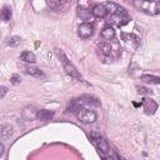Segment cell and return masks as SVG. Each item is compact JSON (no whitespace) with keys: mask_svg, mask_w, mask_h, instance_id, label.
<instances>
[{"mask_svg":"<svg viewBox=\"0 0 160 160\" xmlns=\"http://www.w3.org/2000/svg\"><path fill=\"white\" fill-rule=\"evenodd\" d=\"M55 52H56V55L59 56V59L61 60L65 72H66L68 75L72 76V78H78V79H80V75H79V72H78L76 68H75V66H74V65L68 60V58H66V55L64 54V51H62L61 49H55Z\"/></svg>","mask_w":160,"mask_h":160,"instance_id":"obj_1","label":"cell"},{"mask_svg":"<svg viewBox=\"0 0 160 160\" xmlns=\"http://www.w3.org/2000/svg\"><path fill=\"white\" fill-rule=\"evenodd\" d=\"M76 118L82 124H92L95 122V120L98 119V115L94 110H90V109H81L78 114H76Z\"/></svg>","mask_w":160,"mask_h":160,"instance_id":"obj_2","label":"cell"},{"mask_svg":"<svg viewBox=\"0 0 160 160\" xmlns=\"http://www.w3.org/2000/svg\"><path fill=\"white\" fill-rule=\"evenodd\" d=\"M92 142H94L95 148L99 150V152L102 154L104 158H106V154L110 152V146L106 142V140H104L100 136H98V138H92Z\"/></svg>","mask_w":160,"mask_h":160,"instance_id":"obj_3","label":"cell"},{"mask_svg":"<svg viewBox=\"0 0 160 160\" xmlns=\"http://www.w3.org/2000/svg\"><path fill=\"white\" fill-rule=\"evenodd\" d=\"M38 109L35 108V106H32V105H30V106H25L24 109H22V111H21V116H22V119H25L26 121H34L35 119H38Z\"/></svg>","mask_w":160,"mask_h":160,"instance_id":"obj_4","label":"cell"},{"mask_svg":"<svg viewBox=\"0 0 160 160\" xmlns=\"http://www.w3.org/2000/svg\"><path fill=\"white\" fill-rule=\"evenodd\" d=\"M85 104V100L84 98H80V99H72L69 105H68V112H71V114H78L80 110H81V106Z\"/></svg>","mask_w":160,"mask_h":160,"instance_id":"obj_5","label":"cell"},{"mask_svg":"<svg viewBox=\"0 0 160 160\" xmlns=\"http://www.w3.org/2000/svg\"><path fill=\"white\" fill-rule=\"evenodd\" d=\"M78 34L80 38L82 39H86V38H90L92 35V25L89 24V22H82L79 29H78Z\"/></svg>","mask_w":160,"mask_h":160,"instance_id":"obj_6","label":"cell"},{"mask_svg":"<svg viewBox=\"0 0 160 160\" xmlns=\"http://www.w3.org/2000/svg\"><path fill=\"white\" fill-rule=\"evenodd\" d=\"M142 106H144V110L148 115H152L158 110V104L152 99H145L142 102Z\"/></svg>","mask_w":160,"mask_h":160,"instance_id":"obj_7","label":"cell"},{"mask_svg":"<svg viewBox=\"0 0 160 160\" xmlns=\"http://www.w3.org/2000/svg\"><path fill=\"white\" fill-rule=\"evenodd\" d=\"M66 1L68 0H49L48 5L52 11H60L66 6Z\"/></svg>","mask_w":160,"mask_h":160,"instance_id":"obj_8","label":"cell"},{"mask_svg":"<svg viewBox=\"0 0 160 160\" xmlns=\"http://www.w3.org/2000/svg\"><path fill=\"white\" fill-rule=\"evenodd\" d=\"M108 14V9L105 5L102 4H99V5H95L92 8V15L96 16V18H105Z\"/></svg>","mask_w":160,"mask_h":160,"instance_id":"obj_9","label":"cell"},{"mask_svg":"<svg viewBox=\"0 0 160 160\" xmlns=\"http://www.w3.org/2000/svg\"><path fill=\"white\" fill-rule=\"evenodd\" d=\"M12 128L10 126V125H6V124H4V125H1V128H0V136H1V140H8V139H10V136L12 135Z\"/></svg>","mask_w":160,"mask_h":160,"instance_id":"obj_10","label":"cell"},{"mask_svg":"<svg viewBox=\"0 0 160 160\" xmlns=\"http://www.w3.org/2000/svg\"><path fill=\"white\" fill-rule=\"evenodd\" d=\"M24 71L28 74V75H31V76H35V78H40V76H44V74H42V71L40 70V69H38V68H35V66H30V65H26V66H24Z\"/></svg>","mask_w":160,"mask_h":160,"instance_id":"obj_11","label":"cell"},{"mask_svg":"<svg viewBox=\"0 0 160 160\" xmlns=\"http://www.w3.org/2000/svg\"><path fill=\"white\" fill-rule=\"evenodd\" d=\"M20 60H22L24 62H28V64H32L36 61V58H35L34 52H31V51H22L20 54Z\"/></svg>","mask_w":160,"mask_h":160,"instance_id":"obj_12","label":"cell"},{"mask_svg":"<svg viewBox=\"0 0 160 160\" xmlns=\"http://www.w3.org/2000/svg\"><path fill=\"white\" fill-rule=\"evenodd\" d=\"M100 35H101V38L105 39V40H111V39L115 36V30H114L111 26H105V28L101 30Z\"/></svg>","mask_w":160,"mask_h":160,"instance_id":"obj_13","label":"cell"},{"mask_svg":"<svg viewBox=\"0 0 160 160\" xmlns=\"http://www.w3.org/2000/svg\"><path fill=\"white\" fill-rule=\"evenodd\" d=\"M52 116H54V112H52V111H50V110L41 109V110H39V111H38V119H39V120L48 121V120H50Z\"/></svg>","mask_w":160,"mask_h":160,"instance_id":"obj_14","label":"cell"},{"mask_svg":"<svg viewBox=\"0 0 160 160\" xmlns=\"http://www.w3.org/2000/svg\"><path fill=\"white\" fill-rule=\"evenodd\" d=\"M140 79L144 82H146V84H158V85H160V78L159 76H155V75L145 74V75H141Z\"/></svg>","mask_w":160,"mask_h":160,"instance_id":"obj_15","label":"cell"},{"mask_svg":"<svg viewBox=\"0 0 160 160\" xmlns=\"http://www.w3.org/2000/svg\"><path fill=\"white\" fill-rule=\"evenodd\" d=\"M78 16H79L81 20H84V21L86 22L88 20H90L91 14H90V11H89L88 9H85V8H82V6H79V8H78Z\"/></svg>","mask_w":160,"mask_h":160,"instance_id":"obj_16","label":"cell"},{"mask_svg":"<svg viewBox=\"0 0 160 160\" xmlns=\"http://www.w3.org/2000/svg\"><path fill=\"white\" fill-rule=\"evenodd\" d=\"M1 18H2V20L5 22L10 21V19H11V9L9 6H4L2 8V10H1Z\"/></svg>","mask_w":160,"mask_h":160,"instance_id":"obj_17","label":"cell"},{"mask_svg":"<svg viewBox=\"0 0 160 160\" xmlns=\"http://www.w3.org/2000/svg\"><path fill=\"white\" fill-rule=\"evenodd\" d=\"M98 48H99L100 52L104 54V55H109V54L111 52V46H110V44H108V42H100Z\"/></svg>","mask_w":160,"mask_h":160,"instance_id":"obj_18","label":"cell"},{"mask_svg":"<svg viewBox=\"0 0 160 160\" xmlns=\"http://www.w3.org/2000/svg\"><path fill=\"white\" fill-rule=\"evenodd\" d=\"M8 44L11 48H16V46H19L21 44V39H20V36H10Z\"/></svg>","mask_w":160,"mask_h":160,"instance_id":"obj_19","label":"cell"},{"mask_svg":"<svg viewBox=\"0 0 160 160\" xmlns=\"http://www.w3.org/2000/svg\"><path fill=\"white\" fill-rule=\"evenodd\" d=\"M105 6L108 9V12H110L111 15H114L118 11V9H119V5L118 4H114V2H106Z\"/></svg>","mask_w":160,"mask_h":160,"instance_id":"obj_20","label":"cell"},{"mask_svg":"<svg viewBox=\"0 0 160 160\" xmlns=\"http://www.w3.org/2000/svg\"><path fill=\"white\" fill-rule=\"evenodd\" d=\"M138 92L141 95H151L152 94V91L145 86H138Z\"/></svg>","mask_w":160,"mask_h":160,"instance_id":"obj_21","label":"cell"},{"mask_svg":"<svg viewBox=\"0 0 160 160\" xmlns=\"http://www.w3.org/2000/svg\"><path fill=\"white\" fill-rule=\"evenodd\" d=\"M10 80H11V84L18 85V84H20L21 78H20V75H19V74H12V75H11V78H10Z\"/></svg>","mask_w":160,"mask_h":160,"instance_id":"obj_22","label":"cell"},{"mask_svg":"<svg viewBox=\"0 0 160 160\" xmlns=\"http://www.w3.org/2000/svg\"><path fill=\"white\" fill-rule=\"evenodd\" d=\"M8 92V88H5V86H1V94H0V98L1 99H4V96H5V94Z\"/></svg>","mask_w":160,"mask_h":160,"instance_id":"obj_23","label":"cell"},{"mask_svg":"<svg viewBox=\"0 0 160 160\" xmlns=\"http://www.w3.org/2000/svg\"><path fill=\"white\" fill-rule=\"evenodd\" d=\"M155 9L158 11H160V0H156V4H155Z\"/></svg>","mask_w":160,"mask_h":160,"instance_id":"obj_24","label":"cell"},{"mask_svg":"<svg viewBox=\"0 0 160 160\" xmlns=\"http://www.w3.org/2000/svg\"><path fill=\"white\" fill-rule=\"evenodd\" d=\"M2 154H4V145L0 144V156H2Z\"/></svg>","mask_w":160,"mask_h":160,"instance_id":"obj_25","label":"cell"},{"mask_svg":"<svg viewBox=\"0 0 160 160\" xmlns=\"http://www.w3.org/2000/svg\"><path fill=\"white\" fill-rule=\"evenodd\" d=\"M146 1H156V0H146Z\"/></svg>","mask_w":160,"mask_h":160,"instance_id":"obj_26","label":"cell"}]
</instances>
